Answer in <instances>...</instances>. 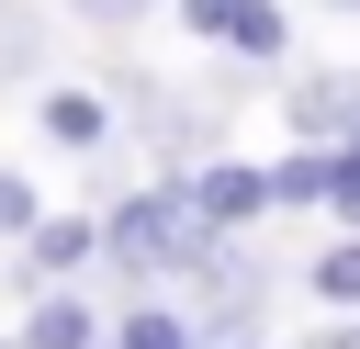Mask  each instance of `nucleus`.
Returning a JSON list of instances; mask_svg holds the SVG:
<instances>
[{
  "instance_id": "nucleus-13",
  "label": "nucleus",
  "mask_w": 360,
  "mask_h": 349,
  "mask_svg": "<svg viewBox=\"0 0 360 349\" xmlns=\"http://www.w3.org/2000/svg\"><path fill=\"white\" fill-rule=\"evenodd\" d=\"M225 11H236V0H180V23H191V34H225Z\"/></svg>"
},
{
  "instance_id": "nucleus-2",
  "label": "nucleus",
  "mask_w": 360,
  "mask_h": 349,
  "mask_svg": "<svg viewBox=\"0 0 360 349\" xmlns=\"http://www.w3.org/2000/svg\"><path fill=\"white\" fill-rule=\"evenodd\" d=\"M292 124H304L315 146H338V135L360 124V90H349V79H304V90H292Z\"/></svg>"
},
{
  "instance_id": "nucleus-8",
  "label": "nucleus",
  "mask_w": 360,
  "mask_h": 349,
  "mask_svg": "<svg viewBox=\"0 0 360 349\" xmlns=\"http://www.w3.org/2000/svg\"><path fill=\"white\" fill-rule=\"evenodd\" d=\"M315 293H326V304H360V225H349V236L315 259Z\"/></svg>"
},
{
  "instance_id": "nucleus-14",
  "label": "nucleus",
  "mask_w": 360,
  "mask_h": 349,
  "mask_svg": "<svg viewBox=\"0 0 360 349\" xmlns=\"http://www.w3.org/2000/svg\"><path fill=\"white\" fill-rule=\"evenodd\" d=\"M79 11H90V23H146L158 0H79Z\"/></svg>"
},
{
  "instance_id": "nucleus-7",
  "label": "nucleus",
  "mask_w": 360,
  "mask_h": 349,
  "mask_svg": "<svg viewBox=\"0 0 360 349\" xmlns=\"http://www.w3.org/2000/svg\"><path fill=\"white\" fill-rule=\"evenodd\" d=\"M225 45H248V56H281V11H270V0H236V11H225Z\"/></svg>"
},
{
  "instance_id": "nucleus-16",
  "label": "nucleus",
  "mask_w": 360,
  "mask_h": 349,
  "mask_svg": "<svg viewBox=\"0 0 360 349\" xmlns=\"http://www.w3.org/2000/svg\"><path fill=\"white\" fill-rule=\"evenodd\" d=\"M338 11H360V0H338Z\"/></svg>"
},
{
  "instance_id": "nucleus-3",
  "label": "nucleus",
  "mask_w": 360,
  "mask_h": 349,
  "mask_svg": "<svg viewBox=\"0 0 360 349\" xmlns=\"http://www.w3.org/2000/svg\"><path fill=\"white\" fill-rule=\"evenodd\" d=\"M45 135H56V146H101V135H112V113H101L90 90H56V101H45Z\"/></svg>"
},
{
  "instance_id": "nucleus-4",
  "label": "nucleus",
  "mask_w": 360,
  "mask_h": 349,
  "mask_svg": "<svg viewBox=\"0 0 360 349\" xmlns=\"http://www.w3.org/2000/svg\"><path fill=\"white\" fill-rule=\"evenodd\" d=\"M22 68H45V23L22 0H0V79H22Z\"/></svg>"
},
{
  "instance_id": "nucleus-10",
  "label": "nucleus",
  "mask_w": 360,
  "mask_h": 349,
  "mask_svg": "<svg viewBox=\"0 0 360 349\" xmlns=\"http://www.w3.org/2000/svg\"><path fill=\"white\" fill-rule=\"evenodd\" d=\"M90 248H101L90 225H34V270H79Z\"/></svg>"
},
{
  "instance_id": "nucleus-12",
  "label": "nucleus",
  "mask_w": 360,
  "mask_h": 349,
  "mask_svg": "<svg viewBox=\"0 0 360 349\" xmlns=\"http://www.w3.org/2000/svg\"><path fill=\"white\" fill-rule=\"evenodd\" d=\"M34 225H45V214H34V180L0 169V236H34Z\"/></svg>"
},
{
  "instance_id": "nucleus-11",
  "label": "nucleus",
  "mask_w": 360,
  "mask_h": 349,
  "mask_svg": "<svg viewBox=\"0 0 360 349\" xmlns=\"http://www.w3.org/2000/svg\"><path fill=\"white\" fill-rule=\"evenodd\" d=\"M326 203L360 225V146H326Z\"/></svg>"
},
{
  "instance_id": "nucleus-15",
  "label": "nucleus",
  "mask_w": 360,
  "mask_h": 349,
  "mask_svg": "<svg viewBox=\"0 0 360 349\" xmlns=\"http://www.w3.org/2000/svg\"><path fill=\"white\" fill-rule=\"evenodd\" d=\"M315 349H360V326H326V338H315Z\"/></svg>"
},
{
  "instance_id": "nucleus-6",
  "label": "nucleus",
  "mask_w": 360,
  "mask_h": 349,
  "mask_svg": "<svg viewBox=\"0 0 360 349\" xmlns=\"http://www.w3.org/2000/svg\"><path fill=\"white\" fill-rule=\"evenodd\" d=\"M270 203H326V146L281 158V169H270Z\"/></svg>"
},
{
  "instance_id": "nucleus-9",
  "label": "nucleus",
  "mask_w": 360,
  "mask_h": 349,
  "mask_svg": "<svg viewBox=\"0 0 360 349\" xmlns=\"http://www.w3.org/2000/svg\"><path fill=\"white\" fill-rule=\"evenodd\" d=\"M124 349H202V338H191V315L146 304V315H124Z\"/></svg>"
},
{
  "instance_id": "nucleus-5",
  "label": "nucleus",
  "mask_w": 360,
  "mask_h": 349,
  "mask_svg": "<svg viewBox=\"0 0 360 349\" xmlns=\"http://www.w3.org/2000/svg\"><path fill=\"white\" fill-rule=\"evenodd\" d=\"M34 349H90V304L45 293V304H34Z\"/></svg>"
},
{
  "instance_id": "nucleus-1",
  "label": "nucleus",
  "mask_w": 360,
  "mask_h": 349,
  "mask_svg": "<svg viewBox=\"0 0 360 349\" xmlns=\"http://www.w3.org/2000/svg\"><path fill=\"white\" fill-rule=\"evenodd\" d=\"M180 191L202 203V225H248V214H270V180H259V169H236V158H225V169H202V180H180Z\"/></svg>"
}]
</instances>
